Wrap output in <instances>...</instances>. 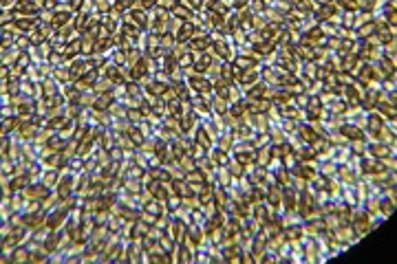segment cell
<instances>
[{
	"label": "cell",
	"instance_id": "15",
	"mask_svg": "<svg viewBox=\"0 0 397 264\" xmlns=\"http://www.w3.org/2000/svg\"><path fill=\"white\" fill-rule=\"evenodd\" d=\"M247 9H249V11L256 16V13H263L265 9H267V2H265V0H249Z\"/></svg>",
	"mask_w": 397,
	"mask_h": 264
},
{
	"label": "cell",
	"instance_id": "17",
	"mask_svg": "<svg viewBox=\"0 0 397 264\" xmlns=\"http://www.w3.org/2000/svg\"><path fill=\"white\" fill-rule=\"evenodd\" d=\"M181 2H183L185 7H188L190 11H194V13L203 9V0H181Z\"/></svg>",
	"mask_w": 397,
	"mask_h": 264
},
{
	"label": "cell",
	"instance_id": "19",
	"mask_svg": "<svg viewBox=\"0 0 397 264\" xmlns=\"http://www.w3.org/2000/svg\"><path fill=\"white\" fill-rule=\"evenodd\" d=\"M247 4H249V0H234L232 2V9H236V11H241V9H245Z\"/></svg>",
	"mask_w": 397,
	"mask_h": 264
},
{
	"label": "cell",
	"instance_id": "11",
	"mask_svg": "<svg viewBox=\"0 0 397 264\" xmlns=\"http://www.w3.org/2000/svg\"><path fill=\"white\" fill-rule=\"evenodd\" d=\"M227 170H229V174H232L234 178H241V176L245 174V165H243V163L238 161L236 156H234V158H229V163H227Z\"/></svg>",
	"mask_w": 397,
	"mask_h": 264
},
{
	"label": "cell",
	"instance_id": "16",
	"mask_svg": "<svg viewBox=\"0 0 397 264\" xmlns=\"http://www.w3.org/2000/svg\"><path fill=\"white\" fill-rule=\"evenodd\" d=\"M179 205H181V196H176V194H170V196L166 198V209L168 211H174Z\"/></svg>",
	"mask_w": 397,
	"mask_h": 264
},
{
	"label": "cell",
	"instance_id": "1",
	"mask_svg": "<svg viewBox=\"0 0 397 264\" xmlns=\"http://www.w3.org/2000/svg\"><path fill=\"white\" fill-rule=\"evenodd\" d=\"M53 189H49L47 185L40 180V183H31L29 187L25 189V196H26V200H44V198L51 194Z\"/></svg>",
	"mask_w": 397,
	"mask_h": 264
},
{
	"label": "cell",
	"instance_id": "4",
	"mask_svg": "<svg viewBox=\"0 0 397 264\" xmlns=\"http://www.w3.org/2000/svg\"><path fill=\"white\" fill-rule=\"evenodd\" d=\"M22 53H25V51H20L16 44H13V46H9V48H2V66H16Z\"/></svg>",
	"mask_w": 397,
	"mask_h": 264
},
{
	"label": "cell",
	"instance_id": "7",
	"mask_svg": "<svg viewBox=\"0 0 397 264\" xmlns=\"http://www.w3.org/2000/svg\"><path fill=\"white\" fill-rule=\"evenodd\" d=\"M269 161H272V143L263 145V148L256 150V165H258V167H267Z\"/></svg>",
	"mask_w": 397,
	"mask_h": 264
},
{
	"label": "cell",
	"instance_id": "9",
	"mask_svg": "<svg viewBox=\"0 0 397 264\" xmlns=\"http://www.w3.org/2000/svg\"><path fill=\"white\" fill-rule=\"evenodd\" d=\"M210 108H212V112H214V114H227L229 101L223 99V97H219V95H214V97H212V101H210Z\"/></svg>",
	"mask_w": 397,
	"mask_h": 264
},
{
	"label": "cell",
	"instance_id": "20",
	"mask_svg": "<svg viewBox=\"0 0 397 264\" xmlns=\"http://www.w3.org/2000/svg\"><path fill=\"white\" fill-rule=\"evenodd\" d=\"M176 2H181V0H176Z\"/></svg>",
	"mask_w": 397,
	"mask_h": 264
},
{
	"label": "cell",
	"instance_id": "14",
	"mask_svg": "<svg viewBox=\"0 0 397 264\" xmlns=\"http://www.w3.org/2000/svg\"><path fill=\"white\" fill-rule=\"evenodd\" d=\"M340 11H357V0H333Z\"/></svg>",
	"mask_w": 397,
	"mask_h": 264
},
{
	"label": "cell",
	"instance_id": "10",
	"mask_svg": "<svg viewBox=\"0 0 397 264\" xmlns=\"http://www.w3.org/2000/svg\"><path fill=\"white\" fill-rule=\"evenodd\" d=\"M113 101H115L113 92H97V99H95V106H93V108H97V110H108L110 106H113Z\"/></svg>",
	"mask_w": 397,
	"mask_h": 264
},
{
	"label": "cell",
	"instance_id": "6",
	"mask_svg": "<svg viewBox=\"0 0 397 264\" xmlns=\"http://www.w3.org/2000/svg\"><path fill=\"white\" fill-rule=\"evenodd\" d=\"M296 132L300 134V139L304 141V143H313V141L318 139V134H316V130L311 128V123H298V128H296Z\"/></svg>",
	"mask_w": 397,
	"mask_h": 264
},
{
	"label": "cell",
	"instance_id": "5",
	"mask_svg": "<svg viewBox=\"0 0 397 264\" xmlns=\"http://www.w3.org/2000/svg\"><path fill=\"white\" fill-rule=\"evenodd\" d=\"M170 16H172V18H179V20L185 22V20H192V18H194V11H190V9L185 7L183 2H174V7L170 9Z\"/></svg>",
	"mask_w": 397,
	"mask_h": 264
},
{
	"label": "cell",
	"instance_id": "12",
	"mask_svg": "<svg viewBox=\"0 0 397 264\" xmlns=\"http://www.w3.org/2000/svg\"><path fill=\"white\" fill-rule=\"evenodd\" d=\"M355 35L357 38H371V35H375V20H369V22H364L362 26H357Z\"/></svg>",
	"mask_w": 397,
	"mask_h": 264
},
{
	"label": "cell",
	"instance_id": "2",
	"mask_svg": "<svg viewBox=\"0 0 397 264\" xmlns=\"http://www.w3.org/2000/svg\"><path fill=\"white\" fill-rule=\"evenodd\" d=\"M194 33H197V24H194L192 20H185L183 24H181V29L176 31V42H190V40L194 38Z\"/></svg>",
	"mask_w": 397,
	"mask_h": 264
},
{
	"label": "cell",
	"instance_id": "18",
	"mask_svg": "<svg viewBox=\"0 0 397 264\" xmlns=\"http://www.w3.org/2000/svg\"><path fill=\"white\" fill-rule=\"evenodd\" d=\"M137 7L144 9V11H150L152 7H157V0H137Z\"/></svg>",
	"mask_w": 397,
	"mask_h": 264
},
{
	"label": "cell",
	"instance_id": "3",
	"mask_svg": "<svg viewBox=\"0 0 397 264\" xmlns=\"http://www.w3.org/2000/svg\"><path fill=\"white\" fill-rule=\"evenodd\" d=\"M340 132H342L344 136H347L348 141H357V139H364V130H362L360 126H355V123H342V126L338 128Z\"/></svg>",
	"mask_w": 397,
	"mask_h": 264
},
{
	"label": "cell",
	"instance_id": "8",
	"mask_svg": "<svg viewBox=\"0 0 397 264\" xmlns=\"http://www.w3.org/2000/svg\"><path fill=\"white\" fill-rule=\"evenodd\" d=\"M60 178H62L60 170H44V174H42V183L47 185L49 189H55L57 183H60Z\"/></svg>",
	"mask_w": 397,
	"mask_h": 264
},
{
	"label": "cell",
	"instance_id": "13",
	"mask_svg": "<svg viewBox=\"0 0 397 264\" xmlns=\"http://www.w3.org/2000/svg\"><path fill=\"white\" fill-rule=\"evenodd\" d=\"M126 119H128V121L132 123V126H139V123L144 121L146 117H144V112H141L139 108H128V114H126Z\"/></svg>",
	"mask_w": 397,
	"mask_h": 264
}]
</instances>
